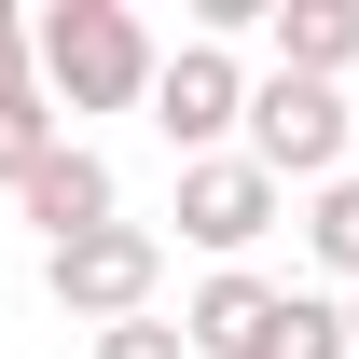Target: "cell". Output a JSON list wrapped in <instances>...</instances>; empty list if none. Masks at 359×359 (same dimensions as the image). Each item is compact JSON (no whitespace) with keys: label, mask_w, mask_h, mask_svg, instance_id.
<instances>
[{"label":"cell","mask_w":359,"mask_h":359,"mask_svg":"<svg viewBox=\"0 0 359 359\" xmlns=\"http://www.w3.org/2000/svg\"><path fill=\"white\" fill-rule=\"evenodd\" d=\"M346 83H304V69H263L249 83V166L263 180H304V194H332L346 180Z\"/></svg>","instance_id":"3"},{"label":"cell","mask_w":359,"mask_h":359,"mask_svg":"<svg viewBox=\"0 0 359 359\" xmlns=\"http://www.w3.org/2000/svg\"><path fill=\"white\" fill-rule=\"evenodd\" d=\"M276 69H304V83H346L359 69V0H276Z\"/></svg>","instance_id":"8"},{"label":"cell","mask_w":359,"mask_h":359,"mask_svg":"<svg viewBox=\"0 0 359 359\" xmlns=\"http://www.w3.org/2000/svg\"><path fill=\"white\" fill-rule=\"evenodd\" d=\"M97 359H194V332L152 304V318H125V332H97Z\"/></svg>","instance_id":"12"},{"label":"cell","mask_w":359,"mask_h":359,"mask_svg":"<svg viewBox=\"0 0 359 359\" xmlns=\"http://www.w3.org/2000/svg\"><path fill=\"white\" fill-rule=\"evenodd\" d=\"M180 332H194V359H263L276 290H263L249 263H208V276H194V304H180Z\"/></svg>","instance_id":"7"},{"label":"cell","mask_w":359,"mask_h":359,"mask_svg":"<svg viewBox=\"0 0 359 359\" xmlns=\"http://www.w3.org/2000/svg\"><path fill=\"white\" fill-rule=\"evenodd\" d=\"M55 152H69V111H55L42 83H28V97H0V194H28Z\"/></svg>","instance_id":"9"},{"label":"cell","mask_w":359,"mask_h":359,"mask_svg":"<svg viewBox=\"0 0 359 359\" xmlns=\"http://www.w3.org/2000/svg\"><path fill=\"white\" fill-rule=\"evenodd\" d=\"M28 83H42V14L0 0V97H28Z\"/></svg>","instance_id":"13"},{"label":"cell","mask_w":359,"mask_h":359,"mask_svg":"<svg viewBox=\"0 0 359 359\" xmlns=\"http://www.w3.org/2000/svg\"><path fill=\"white\" fill-rule=\"evenodd\" d=\"M304 249H318V263H332V276L359 290V166H346V180H332V194L304 208Z\"/></svg>","instance_id":"11"},{"label":"cell","mask_w":359,"mask_h":359,"mask_svg":"<svg viewBox=\"0 0 359 359\" xmlns=\"http://www.w3.org/2000/svg\"><path fill=\"white\" fill-rule=\"evenodd\" d=\"M152 125L180 138V166H208V152L249 125V69H235V42H208V28H194V42L166 55V83H152Z\"/></svg>","instance_id":"5"},{"label":"cell","mask_w":359,"mask_h":359,"mask_svg":"<svg viewBox=\"0 0 359 359\" xmlns=\"http://www.w3.org/2000/svg\"><path fill=\"white\" fill-rule=\"evenodd\" d=\"M346 346H359V290H346Z\"/></svg>","instance_id":"14"},{"label":"cell","mask_w":359,"mask_h":359,"mask_svg":"<svg viewBox=\"0 0 359 359\" xmlns=\"http://www.w3.org/2000/svg\"><path fill=\"white\" fill-rule=\"evenodd\" d=\"M42 290L83 332H125V318H152V290H166V235L152 222H97V235H69V249H42Z\"/></svg>","instance_id":"2"},{"label":"cell","mask_w":359,"mask_h":359,"mask_svg":"<svg viewBox=\"0 0 359 359\" xmlns=\"http://www.w3.org/2000/svg\"><path fill=\"white\" fill-rule=\"evenodd\" d=\"M263 359H359V346H346V304H332V290H276Z\"/></svg>","instance_id":"10"},{"label":"cell","mask_w":359,"mask_h":359,"mask_svg":"<svg viewBox=\"0 0 359 359\" xmlns=\"http://www.w3.org/2000/svg\"><path fill=\"white\" fill-rule=\"evenodd\" d=\"M14 208L42 222V249H69V235H97V222H125V180H111V152H83V138H69V152H55V166L28 180V194H14Z\"/></svg>","instance_id":"6"},{"label":"cell","mask_w":359,"mask_h":359,"mask_svg":"<svg viewBox=\"0 0 359 359\" xmlns=\"http://www.w3.org/2000/svg\"><path fill=\"white\" fill-rule=\"evenodd\" d=\"M290 208V180H263L249 152H208V166H180V235L208 249V263H249Z\"/></svg>","instance_id":"4"},{"label":"cell","mask_w":359,"mask_h":359,"mask_svg":"<svg viewBox=\"0 0 359 359\" xmlns=\"http://www.w3.org/2000/svg\"><path fill=\"white\" fill-rule=\"evenodd\" d=\"M152 83H166V42L125 0H55L42 14V97L55 111H152Z\"/></svg>","instance_id":"1"}]
</instances>
